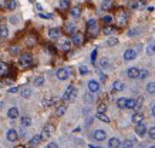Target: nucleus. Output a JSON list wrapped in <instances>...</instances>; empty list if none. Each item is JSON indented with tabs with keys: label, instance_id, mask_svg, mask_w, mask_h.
<instances>
[{
	"label": "nucleus",
	"instance_id": "nucleus-1",
	"mask_svg": "<svg viewBox=\"0 0 155 148\" xmlns=\"http://www.w3.org/2000/svg\"><path fill=\"white\" fill-rule=\"evenodd\" d=\"M19 63H20L22 67H29L30 64L33 63V57H32V54L30 53L20 54V57H19Z\"/></svg>",
	"mask_w": 155,
	"mask_h": 148
},
{
	"label": "nucleus",
	"instance_id": "nucleus-2",
	"mask_svg": "<svg viewBox=\"0 0 155 148\" xmlns=\"http://www.w3.org/2000/svg\"><path fill=\"white\" fill-rule=\"evenodd\" d=\"M87 30H88L90 34H93V36L98 34V26H97V20L91 19V20L87 21Z\"/></svg>",
	"mask_w": 155,
	"mask_h": 148
},
{
	"label": "nucleus",
	"instance_id": "nucleus-3",
	"mask_svg": "<svg viewBox=\"0 0 155 148\" xmlns=\"http://www.w3.org/2000/svg\"><path fill=\"white\" fill-rule=\"evenodd\" d=\"M55 75H57V78H58V80L64 81V80L68 78V75H70V70H67V68H58V70H57V73H55Z\"/></svg>",
	"mask_w": 155,
	"mask_h": 148
},
{
	"label": "nucleus",
	"instance_id": "nucleus-4",
	"mask_svg": "<svg viewBox=\"0 0 155 148\" xmlns=\"http://www.w3.org/2000/svg\"><path fill=\"white\" fill-rule=\"evenodd\" d=\"M53 131H54V127H53L51 124H47V125L43 128V132H41V135H40L41 140H47V138L51 135V132H53Z\"/></svg>",
	"mask_w": 155,
	"mask_h": 148
},
{
	"label": "nucleus",
	"instance_id": "nucleus-5",
	"mask_svg": "<svg viewBox=\"0 0 155 148\" xmlns=\"http://www.w3.org/2000/svg\"><path fill=\"white\" fill-rule=\"evenodd\" d=\"M128 23V14L125 13L124 10H120V13H118V26H125Z\"/></svg>",
	"mask_w": 155,
	"mask_h": 148
},
{
	"label": "nucleus",
	"instance_id": "nucleus-6",
	"mask_svg": "<svg viewBox=\"0 0 155 148\" xmlns=\"http://www.w3.org/2000/svg\"><path fill=\"white\" fill-rule=\"evenodd\" d=\"M83 40H84V37H83L81 33H74L73 37H71V44H74V46H81Z\"/></svg>",
	"mask_w": 155,
	"mask_h": 148
},
{
	"label": "nucleus",
	"instance_id": "nucleus-7",
	"mask_svg": "<svg viewBox=\"0 0 155 148\" xmlns=\"http://www.w3.org/2000/svg\"><path fill=\"white\" fill-rule=\"evenodd\" d=\"M147 131H148V130H147V125H145L144 123H141V124H137V125H135V132H137L140 137H144L145 134H147Z\"/></svg>",
	"mask_w": 155,
	"mask_h": 148
},
{
	"label": "nucleus",
	"instance_id": "nucleus-8",
	"mask_svg": "<svg viewBox=\"0 0 155 148\" xmlns=\"http://www.w3.org/2000/svg\"><path fill=\"white\" fill-rule=\"evenodd\" d=\"M135 57H137V51H135L134 49H128V50H125V51H124V58H125L127 61L134 60Z\"/></svg>",
	"mask_w": 155,
	"mask_h": 148
},
{
	"label": "nucleus",
	"instance_id": "nucleus-9",
	"mask_svg": "<svg viewBox=\"0 0 155 148\" xmlns=\"http://www.w3.org/2000/svg\"><path fill=\"white\" fill-rule=\"evenodd\" d=\"M88 90L91 93H98V91H100V83L95 81V80L88 81Z\"/></svg>",
	"mask_w": 155,
	"mask_h": 148
},
{
	"label": "nucleus",
	"instance_id": "nucleus-10",
	"mask_svg": "<svg viewBox=\"0 0 155 148\" xmlns=\"http://www.w3.org/2000/svg\"><path fill=\"white\" fill-rule=\"evenodd\" d=\"M48 36H50L51 39H58V37L61 36V29H60V27H51V29L48 30Z\"/></svg>",
	"mask_w": 155,
	"mask_h": 148
},
{
	"label": "nucleus",
	"instance_id": "nucleus-11",
	"mask_svg": "<svg viewBox=\"0 0 155 148\" xmlns=\"http://www.w3.org/2000/svg\"><path fill=\"white\" fill-rule=\"evenodd\" d=\"M94 140H97V141H104L105 138H107V134H105V131L104 130H97V131H94Z\"/></svg>",
	"mask_w": 155,
	"mask_h": 148
},
{
	"label": "nucleus",
	"instance_id": "nucleus-12",
	"mask_svg": "<svg viewBox=\"0 0 155 148\" xmlns=\"http://www.w3.org/2000/svg\"><path fill=\"white\" fill-rule=\"evenodd\" d=\"M6 137H7V140L9 141H11V142H14V141H17V138H19V134H17V131L16 130H9L7 131V134H6Z\"/></svg>",
	"mask_w": 155,
	"mask_h": 148
},
{
	"label": "nucleus",
	"instance_id": "nucleus-13",
	"mask_svg": "<svg viewBox=\"0 0 155 148\" xmlns=\"http://www.w3.org/2000/svg\"><path fill=\"white\" fill-rule=\"evenodd\" d=\"M127 75L130 77V78H138V75H140V70L137 68V67H131V68H128V71H127Z\"/></svg>",
	"mask_w": 155,
	"mask_h": 148
},
{
	"label": "nucleus",
	"instance_id": "nucleus-14",
	"mask_svg": "<svg viewBox=\"0 0 155 148\" xmlns=\"http://www.w3.org/2000/svg\"><path fill=\"white\" fill-rule=\"evenodd\" d=\"M41 141H43V140H41V137H40V135H34V137L29 141V147H30V148L37 147V145H39Z\"/></svg>",
	"mask_w": 155,
	"mask_h": 148
},
{
	"label": "nucleus",
	"instance_id": "nucleus-15",
	"mask_svg": "<svg viewBox=\"0 0 155 148\" xmlns=\"http://www.w3.org/2000/svg\"><path fill=\"white\" fill-rule=\"evenodd\" d=\"M70 14H71V17L78 19V17L81 16V7H80V6H74V7H71V9H70Z\"/></svg>",
	"mask_w": 155,
	"mask_h": 148
},
{
	"label": "nucleus",
	"instance_id": "nucleus-16",
	"mask_svg": "<svg viewBox=\"0 0 155 148\" xmlns=\"http://www.w3.org/2000/svg\"><path fill=\"white\" fill-rule=\"evenodd\" d=\"M60 49L63 50V51H68L70 49H71V40H61V44H60Z\"/></svg>",
	"mask_w": 155,
	"mask_h": 148
},
{
	"label": "nucleus",
	"instance_id": "nucleus-17",
	"mask_svg": "<svg viewBox=\"0 0 155 148\" xmlns=\"http://www.w3.org/2000/svg\"><path fill=\"white\" fill-rule=\"evenodd\" d=\"M7 117H9V118H11V120L17 118V117H19V108H16V107H11L10 110L7 111Z\"/></svg>",
	"mask_w": 155,
	"mask_h": 148
},
{
	"label": "nucleus",
	"instance_id": "nucleus-18",
	"mask_svg": "<svg viewBox=\"0 0 155 148\" xmlns=\"http://www.w3.org/2000/svg\"><path fill=\"white\" fill-rule=\"evenodd\" d=\"M121 145V142H120V140L118 138H110V141H108V147L110 148H120Z\"/></svg>",
	"mask_w": 155,
	"mask_h": 148
},
{
	"label": "nucleus",
	"instance_id": "nucleus-19",
	"mask_svg": "<svg viewBox=\"0 0 155 148\" xmlns=\"http://www.w3.org/2000/svg\"><path fill=\"white\" fill-rule=\"evenodd\" d=\"M142 120H144V116H142L141 113H135V114L133 116V123L134 124H141Z\"/></svg>",
	"mask_w": 155,
	"mask_h": 148
},
{
	"label": "nucleus",
	"instance_id": "nucleus-20",
	"mask_svg": "<svg viewBox=\"0 0 155 148\" xmlns=\"http://www.w3.org/2000/svg\"><path fill=\"white\" fill-rule=\"evenodd\" d=\"M9 71V67H7V64L4 63V61H0V77H3V75H6Z\"/></svg>",
	"mask_w": 155,
	"mask_h": 148
},
{
	"label": "nucleus",
	"instance_id": "nucleus-21",
	"mask_svg": "<svg viewBox=\"0 0 155 148\" xmlns=\"http://www.w3.org/2000/svg\"><path fill=\"white\" fill-rule=\"evenodd\" d=\"M66 111H67L66 106H58V107H57V110H55V116H57V117L64 116V113H66Z\"/></svg>",
	"mask_w": 155,
	"mask_h": 148
},
{
	"label": "nucleus",
	"instance_id": "nucleus-22",
	"mask_svg": "<svg viewBox=\"0 0 155 148\" xmlns=\"http://www.w3.org/2000/svg\"><path fill=\"white\" fill-rule=\"evenodd\" d=\"M66 32L70 33V34L73 36L74 33H77V32H76V26H74L73 23H67V24H66Z\"/></svg>",
	"mask_w": 155,
	"mask_h": 148
},
{
	"label": "nucleus",
	"instance_id": "nucleus-23",
	"mask_svg": "<svg viewBox=\"0 0 155 148\" xmlns=\"http://www.w3.org/2000/svg\"><path fill=\"white\" fill-rule=\"evenodd\" d=\"M124 90V84L121 81H114V85H112V91H122Z\"/></svg>",
	"mask_w": 155,
	"mask_h": 148
},
{
	"label": "nucleus",
	"instance_id": "nucleus-24",
	"mask_svg": "<svg viewBox=\"0 0 155 148\" xmlns=\"http://www.w3.org/2000/svg\"><path fill=\"white\" fill-rule=\"evenodd\" d=\"M20 123H22V127H29V125H32V118L26 116V117H23L22 118Z\"/></svg>",
	"mask_w": 155,
	"mask_h": 148
},
{
	"label": "nucleus",
	"instance_id": "nucleus-25",
	"mask_svg": "<svg viewBox=\"0 0 155 148\" xmlns=\"http://www.w3.org/2000/svg\"><path fill=\"white\" fill-rule=\"evenodd\" d=\"M73 90H74V87H73V85H68L66 88V91H64V94H63V100H68V97L73 93Z\"/></svg>",
	"mask_w": 155,
	"mask_h": 148
},
{
	"label": "nucleus",
	"instance_id": "nucleus-26",
	"mask_svg": "<svg viewBox=\"0 0 155 148\" xmlns=\"http://www.w3.org/2000/svg\"><path fill=\"white\" fill-rule=\"evenodd\" d=\"M100 67L101 68H108V67H110V60L105 58V57H102L100 60Z\"/></svg>",
	"mask_w": 155,
	"mask_h": 148
},
{
	"label": "nucleus",
	"instance_id": "nucleus-27",
	"mask_svg": "<svg viewBox=\"0 0 155 148\" xmlns=\"http://www.w3.org/2000/svg\"><path fill=\"white\" fill-rule=\"evenodd\" d=\"M6 7H7L9 10H14V9L17 7V3H16V0H7V3H6Z\"/></svg>",
	"mask_w": 155,
	"mask_h": 148
},
{
	"label": "nucleus",
	"instance_id": "nucleus-28",
	"mask_svg": "<svg viewBox=\"0 0 155 148\" xmlns=\"http://www.w3.org/2000/svg\"><path fill=\"white\" fill-rule=\"evenodd\" d=\"M43 84H44V77H43V75L34 78V85H36V87H41Z\"/></svg>",
	"mask_w": 155,
	"mask_h": 148
},
{
	"label": "nucleus",
	"instance_id": "nucleus-29",
	"mask_svg": "<svg viewBox=\"0 0 155 148\" xmlns=\"http://www.w3.org/2000/svg\"><path fill=\"white\" fill-rule=\"evenodd\" d=\"M7 36H9V30H7V27H6V26H0V37L6 39Z\"/></svg>",
	"mask_w": 155,
	"mask_h": 148
},
{
	"label": "nucleus",
	"instance_id": "nucleus-30",
	"mask_svg": "<svg viewBox=\"0 0 155 148\" xmlns=\"http://www.w3.org/2000/svg\"><path fill=\"white\" fill-rule=\"evenodd\" d=\"M135 104H137V101H135L134 98H130V100H127V103H125V108H135Z\"/></svg>",
	"mask_w": 155,
	"mask_h": 148
},
{
	"label": "nucleus",
	"instance_id": "nucleus-31",
	"mask_svg": "<svg viewBox=\"0 0 155 148\" xmlns=\"http://www.w3.org/2000/svg\"><path fill=\"white\" fill-rule=\"evenodd\" d=\"M115 44H118V39H117V37H110V39L107 40V46H108V47H112V46H115Z\"/></svg>",
	"mask_w": 155,
	"mask_h": 148
},
{
	"label": "nucleus",
	"instance_id": "nucleus-32",
	"mask_svg": "<svg viewBox=\"0 0 155 148\" xmlns=\"http://www.w3.org/2000/svg\"><path fill=\"white\" fill-rule=\"evenodd\" d=\"M30 95H32V90L30 88H23L22 90V97H24V98H30Z\"/></svg>",
	"mask_w": 155,
	"mask_h": 148
},
{
	"label": "nucleus",
	"instance_id": "nucleus-33",
	"mask_svg": "<svg viewBox=\"0 0 155 148\" xmlns=\"http://www.w3.org/2000/svg\"><path fill=\"white\" fill-rule=\"evenodd\" d=\"M97 118L98 120H101L102 123H110V118L105 116V114H101V113H97Z\"/></svg>",
	"mask_w": 155,
	"mask_h": 148
},
{
	"label": "nucleus",
	"instance_id": "nucleus-34",
	"mask_svg": "<svg viewBox=\"0 0 155 148\" xmlns=\"http://www.w3.org/2000/svg\"><path fill=\"white\" fill-rule=\"evenodd\" d=\"M122 148H133L134 147V141L133 140H127V141H124L121 144Z\"/></svg>",
	"mask_w": 155,
	"mask_h": 148
},
{
	"label": "nucleus",
	"instance_id": "nucleus-35",
	"mask_svg": "<svg viewBox=\"0 0 155 148\" xmlns=\"http://www.w3.org/2000/svg\"><path fill=\"white\" fill-rule=\"evenodd\" d=\"M125 103H127V98H118L117 100V106H118V108H125Z\"/></svg>",
	"mask_w": 155,
	"mask_h": 148
},
{
	"label": "nucleus",
	"instance_id": "nucleus-36",
	"mask_svg": "<svg viewBox=\"0 0 155 148\" xmlns=\"http://www.w3.org/2000/svg\"><path fill=\"white\" fill-rule=\"evenodd\" d=\"M112 20H114V19H112V16H111V14H105V16L102 17V21H104L105 24H108V26L112 23Z\"/></svg>",
	"mask_w": 155,
	"mask_h": 148
},
{
	"label": "nucleus",
	"instance_id": "nucleus-37",
	"mask_svg": "<svg viewBox=\"0 0 155 148\" xmlns=\"http://www.w3.org/2000/svg\"><path fill=\"white\" fill-rule=\"evenodd\" d=\"M148 75H149V71H148V70H140V75H138V78H141V80H145Z\"/></svg>",
	"mask_w": 155,
	"mask_h": 148
},
{
	"label": "nucleus",
	"instance_id": "nucleus-38",
	"mask_svg": "<svg viewBox=\"0 0 155 148\" xmlns=\"http://www.w3.org/2000/svg\"><path fill=\"white\" fill-rule=\"evenodd\" d=\"M147 91H148L149 94H155V83L147 84Z\"/></svg>",
	"mask_w": 155,
	"mask_h": 148
},
{
	"label": "nucleus",
	"instance_id": "nucleus-39",
	"mask_svg": "<svg viewBox=\"0 0 155 148\" xmlns=\"http://www.w3.org/2000/svg\"><path fill=\"white\" fill-rule=\"evenodd\" d=\"M54 103H55V100H54V98H44V100H43V106H46V107L53 106Z\"/></svg>",
	"mask_w": 155,
	"mask_h": 148
},
{
	"label": "nucleus",
	"instance_id": "nucleus-40",
	"mask_svg": "<svg viewBox=\"0 0 155 148\" xmlns=\"http://www.w3.org/2000/svg\"><path fill=\"white\" fill-rule=\"evenodd\" d=\"M9 51H10L11 56H16V54L20 51V47H19V46H11L10 49H9Z\"/></svg>",
	"mask_w": 155,
	"mask_h": 148
},
{
	"label": "nucleus",
	"instance_id": "nucleus-41",
	"mask_svg": "<svg viewBox=\"0 0 155 148\" xmlns=\"http://www.w3.org/2000/svg\"><path fill=\"white\" fill-rule=\"evenodd\" d=\"M112 32H114V27H112V26H105V27L102 29V33H104L105 36H108V34H111Z\"/></svg>",
	"mask_w": 155,
	"mask_h": 148
},
{
	"label": "nucleus",
	"instance_id": "nucleus-42",
	"mask_svg": "<svg viewBox=\"0 0 155 148\" xmlns=\"http://www.w3.org/2000/svg\"><path fill=\"white\" fill-rule=\"evenodd\" d=\"M147 53L149 54V56H152V54L155 53V44H152V43H151V44L147 47Z\"/></svg>",
	"mask_w": 155,
	"mask_h": 148
},
{
	"label": "nucleus",
	"instance_id": "nucleus-43",
	"mask_svg": "<svg viewBox=\"0 0 155 148\" xmlns=\"http://www.w3.org/2000/svg\"><path fill=\"white\" fill-rule=\"evenodd\" d=\"M58 4H60V7H61V9H67V7L70 6V0H60V3H58Z\"/></svg>",
	"mask_w": 155,
	"mask_h": 148
},
{
	"label": "nucleus",
	"instance_id": "nucleus-44",
	"mask_svg": "<svg viewBox=\"0 0 155 148\" xmlns=\"http://www.w3.org/2000/svg\"><path fill=\"white\" fill-rule=\"evenodd\" d=\"M138 33H141V29H140V27H135L134 30H128L127 34H128V36H137Z\"/></svg>",
	"mask_w": 155,
	"mask_h": 148
},
{
	"label": "nucleus",
	"instance_id": "nucleus-45",
	"mask_svg": "<svg viewBox=\"0 0 155 148\" xmlns=\"http://www.w3.org/2000/svg\"><path fill=\"white\" fill-rule=\"evenodd\" d=\"M97 110H98V113L104 114V113H105V110H107V106H105L104 103H100V104H98V107H97Z\"/></svg>",
	"mask_w": 155,
	"mask_h": 148
},
{
	"label": "nucleus",
	"instance_id": "nucleus-46",
	"mask_svg": "<svg viewBox=\"0 0 155 148\" xmlns=\"http://www.w3.org/2000/svg\"><path fill=\"white\" fill-rule=\"evenodd\" d=\"M147 132H148V135H149V138H151V140H155V127H151L148 131H147Z\"/></svg>",
	"mask_w": 155,
	"mask_h": 148
},
{
	"label": "nucleus",
	"instance_id": "nucleus-47",
	"mask_svg": "<svg viewBox=\"0 0 155 148\" xmlns=\"http://www.w3.org/2000/svg\"><path fill=\"white\" fill-rule=\"evenodd\" d=\"M39 16H40L41 19H47V20H48V19H53V14H51V13H40Z\"/></svg>",
	"mask_w": 155,
	"mask_h": 148
},
{
	"label": "nucleus",
	"instance_id": "nucleus-48",
	"mask_svg": "<svg viewBox=\"0 0 155 148\" xmlns=\"http://www.w3.org/2000/svg\"><path fill=\"white\" fill-rule=\"evenodd\" d=\"M88 73V68L86 67V66H81L80 67V74H83V75H86V74Z\"/></svg>",
	"mask_w": 155,
	"mask_h": 148
},
{
	"label": "nucleus",
	"instance_id": "nucleus-49",
	"mask_svg": "<svg viewBox=\"0 0 155 148\" xmlns=\"http://www.w3.org/2000/svg\"><path fill=\"white\" fill-rule=\"evenodd\" d=\"M19 90H20V88H19V87H17V85H14V87H10V88H9V90H7V91H9V93H10V94H14V93H17V91H19Z\"/></svg>",
	"mask_w": 155,
	"mask_h": 148
},
{
	"label": "nucleus",
	"instance_id": "nucleus-50",
	"mask_svg": "<svg viewBox=\"0 0 155 148\" xmlns=\"http://www.w3.org/2000/svg\"><path fill=\"white\" fill-rule=\"evenodd\" d=\"M76 95H77V90H73V93L70 94L68 100H74V98H76Z\"/></svg>",
	"mask_w": 155,
	"mask_h": 148
},
{
	"label": "nucleus",
	"instance_id": "nucleus-51",
	"mask_svg": "<svg viewBox=\"0 0 155 148\" xmlns=\"http://www.w3.org/2000/svg\"><path fill=\"white\" fill-rule=\"evenodd\" d=\"M130 7H131L133 10H135V9H138V1H133V3L130 4Z\"/></svg>",
	"mask_w": 155,
	"mask_h": 148
},
{
	"label": "nucleus",
	"instance_id": "nucleus-52",
	"mask_svg": "<svg viewBox=\"0 0 155 148\" xmlns=\"http://www.w3.org/2000/svg\"><path fill=\"white\" fill-rule=\"evenodd\" d=\"M84 97H86V98H84V100H86V101H87V103H93V97H91V95H90V94L84 95Z\"/></svg>",
	"mask_w": 155,
	"mask_h": 148
},
{
	"label": "nucleus",
	"instance_id": "nucleus-53",
	"mask_svg": "<svg viewBox=\"0 0 155 148\" xmlns=\"http://www.w3.org/2000/svg\"><path fill=\"white\" fill-rule=\"evenodd\" d=\"M46 148H58V145H57V142H50Z\"/></svg>",
	"mask_w": 155,
	"mask_h": 148
},
{
	"label": "nucleus",
	"instance_id": "nucleus-54",
	"mask_svg": "<svg viewBox=\"0 0 155 148\" xmlns=\"http://www.w3.org/2000/svg\"><path fill=\"white\" fill-rule=\"evenodd\" d=\"M95 54H97V50H94V51H93V54H91V60H93V63L95 61Z\"/></svg>",
	"mask_w": 155,
	"mask_h": 148
},
{
	"label": "nucleus",
	"instance_id": "nucleus-55",
	"mask_svg": "<svg viewBox=\"0 0 155 148\" xmlns=\"http://www.w3.org/2000/svg\"><path fill=\"white\" fill-rule=\"evenodd\" d=\"M6 3L7 0H0V7H6Z\"/></svg>",
	"mask_w": 155,
	"mask_h": 148
},
{
	"label": "nucleus",
	"instance_id": "nucleus-56",
	"mask_svg": "<svg viewBox=\"0 0 155 148\" xmlns=\"http://www.w3.org/2000/svg\"><path fill=\"white\" fill-rule=\"evenodd\" d=\"M36 9H37V10H39V11H41V10H43V7H41V4H36Z\"/></svg>",
	"mask_w": 155,
	"mask_h": 148
},
{
	"label": "nucleus",
	"instance_id": "nucleus-57",
	"mask_svg": "<svg viewBox=\"0 0 155 148\" xmlns=\"http://www.w3.org/2000/svg\"><path fill=\"white\" fill-rule=\"evenodd\" d=\"M10 21H11V23H17V21H19V19H17V17H11Z\"/></svg>",
	"mask_w": 155,
	"mask_h": 148
},
{
	"label": "nucleus",
	"instance_id": "nucleus-58",
	"mask_svg": "<svg viewBox=\"0 0 155 148\" xmlns=\"http://www.w3.org/2000/svg\"><path fill=\"white\" fill-rule=\"evenodd\" d=\"M152 116H154V117H155V106H154V107H152Z\"/></svg>",
	"mask_w": 155,
	"mask_h": 148
},
{
	"label": "nucleus",
	"instance_id": "nucleus-59",
	"mask_svg": "<svg viewBox=\"0 0 155 148\" xmlns=\"http://www.w3.org/2000/svg\"><path fill=\"white\" fill-rule=\"evenodd\" d=\"M90 148H102V147H93V145H90Z\"/></svg>",
	"mask_w": 155,
	"mask_h": 148
},
{
	"label": "nucleus",
	"instance_id": "nucleus-60",
	"mask_svg": "<svg viewBox=\"0 0 155 148\" xmlns=\"http://www.w3.org/2000/svg\"><path fill=\"white\" fill-rule=\"evenodd\" d=\"M1 107H3V103H0V110H1Z\"/></svg>",
	"mask_w": 155,
	"mask_h": 148
},
{
	"label": "nucleus",
	"instance_id": "nucleus-61",
	"mask_svg": "<svg viewBox=\"0 0 155 148\" xmlns=\"http://www.w3.org/2000/svg\"><path fill=\"white\" fill-rule=\"evenodd\" d=\"M149 148H155V145H152V147H149Z\"/></svg>",
	"mask_w": 155,
	"mask_h": 148
}]
</instances>
